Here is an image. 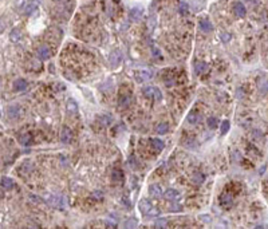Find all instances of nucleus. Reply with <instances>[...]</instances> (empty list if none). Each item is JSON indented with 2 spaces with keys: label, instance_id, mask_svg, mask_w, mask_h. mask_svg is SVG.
<instances>
[{
  "label": "nucleus",
  "instance_id": "obj_1",
  "mask_svg": "<svg viewBox=\"0 0 268 229\" xmlns=\"http://www.w3.org/2000/svg\"><path fill=\"white\" fill-rule=\"evenodd\" d=\"M144 94H145V97H150V98H156L157 101H160L161 98H162V94H161V91H160V88H157V87H153V86H148V87H145L144 90Z\"/></svg>",
  "mask_w": 268,
  "mask_h": 229
},
{
  "label": "nucleus",
  "instance_id": "obj_2",
  "mask_svg": "<svg viewBox=\"0 0 268 229\" xmlns=\"http://www.w3.org/2000/svg\"><path fill=\"white\" fill-rule=\"evenodd\" d=\"M133 102V98H131L130 94H121V97L118 99V103L121 107H129Z\"/></svg>",
  "mask_w": 268,
  "mask_h": 229
},
{
  "label": "nucleus",
  "instance_id": "obj_3",
  "mask_svg": "<svg viewBox=\"0 0 268 229\" xmlns=\"http://www.w3.org/2000/svg\"><path fill=\"white\" fill-rule=\"evenodd\" d=\"M60 139L63 143H70L72 139V133L68 127H63L60 131Z\"/></svg>",
  "mask_w": 268,
  "mask_h": 229
},
{
  "label": "nucleus",
  "instance_id": "obj_4",
  "mask_svg": "<svg viewBox=\"0 0 268 229\" xmlns=\"http://www.w3.org/2000/svg\"><path fill=\"white\" fill-rule=\"evenodd\" d=\"M233 11H235V15L239 16V17L245 16V7H244V4H241L240 2H237V3H235L233 4Z\"/></svg>",
  "mask_w": 268,
  "mask_h": 229
},
{
  "label": "nucleus",
  "instance_id": "obj_5",
  "mask_svg": "<svg viewBox=\"0 0 268 229\" xmlns=\"http://www.w3.org/2000/svg\"><path fill=\"white\" fill-rule=\"evenodd\" d=\"M111 180H113V182H117V184L122 182L123 181V172L119 170V169H114L113 173H111Z\"/></svg>",
  "mask_w": 268,
  "mask_h": 229
},
{
  "label": "nucleus",
  "instance_id": "obj_6",
  "mask_svg": "<svg viewBox=\"0 0 268 229\" xmlns=\"http://www.w3.org/2000/svg\"><path fill=\"white\" fill-rule=\"evenodd\" d=\"M135 76L139 82H144V80H149L152 78V74L149 71H145V70H141V71H135Z\"/></svg>",
  "mask_w": 268,
  "mask_h": 229
},
{
  "label": "nucleus",
  "instance_id": "obj_7",
  "mask_svg": "<svg viewBox=\"0 0 268 229\" xmlns=\"http://www.w3.org/2000/svg\"><path fill=\"white\" fill-rule=\"evenodd\" d=\"M164 196H165V198L166 200H176V198H178L180 197V193L177 190H174V189H166L164 192Z\"/></svg>",
  "mask_w": 268,
  "mask_h": 229
},
{
  "label": "nucleus",
  "instance_id": "obj_8",
  "mask_svg": "<svg viewBox=\"0 0 268 229\" xmlns=\"http://www.w3.org/2000/svg\"><path fill=\"white\" fill-rule=\"evenodd\" d=\"M200 28H201V31H204V32H209L213 29V25H212V23L208 19H203L200 21Z\"/></svg>",
  "mask_w": 268,
  "mask_h": 229
},
{
  "label": "nucleus",
  "instance_id": "obj_9",
  "mask_svg": "<svg viewBox=\"0 0 268 229\" xmlns=\"http://www.w3.org/2000/svg\"><path fill=\"white\" fill-rule=\"evenodd\" d=\"M38 55L40 59H49L50 56V50L47 46H40L38 49Z\"/></svg>",
  "mask_w": 268,
  "mask_h": 229
},
{
  "label": "nucleus",
  "instance_id": "obj_10",
  "mask_svg": "<svg viewBox=\"0 0 268 229\" xmlns=\"http://www.w3.org/2000/svg\"><path fill=\"white\" fill-rule=\"evenodd\" d=\"M121 52L119 51H115V52H113L111 55H110V63H111V66H118L119 62H121Z\"/></svg>",
  "mask_w": 268,
  "mask_h": 229
},
{
  "label": "nucleus",
  "instance_id": "obj_11",
  "mask_svg": "<svg viewBox=\"0 0 268 229\" xmlns=\"http://www.w3.org/2000/svg\"><path fill=\"white\" fill-rule=\"evenodd\" d=\"M152 209V204L148 201V200H142L141 204H139V210H141L142 213H145V215H148V212Z\"/></svg>",
  "mask_w": 268,
  "mask_h": 229
},
{
  "label": "nucleus",
  "instance_id": "obj_12",
  "mask_svg": "<svg viewBox=\"0 0 268 229\" xmlns=\"http://www.w3.org/2000/svg\"><path fill=\"white\" fill-rule=\"evenodd\" d=\"M149 193H150V196H153V197H160V196L162 194V190H161V188L158 185H150Z\"/></svg>",
  "mask_w": 268,
  "mask_h": 229
},
{
  "label": "nucleus",
  "instance_id": "obj_13",
  "mask_svg": "<svg viewBox=\"0 0 268 229\" xmlns=\"http://www.w3.org/2000/svg\"><path fill=\"white\" fill-rule=\"evenodd\" d=\"M220 202L224 205V206H228L232 204V196L228 194V193H223L221 197H220Z\"/></svg>",
  "mask_w": 268,
  "mask_h": 229
},
{
  "label": "nucleus",
  "instance_id": "obj_14",
  "mask_svg": "<svg viewBox=\"0 0 268 229\" xmlns=\"http://www.w3.org/2000/svg\"><path fill=\"white\" fill-rule=\"evenodd\" d=\"M204 180H205V177H204V174H203L201 172H196V173L193 174V177H192V181H193L194 184H197V185L203 184Z\"/></svg>",
  "mask_w": 268,
  "mask_h": 229
},
{
  "label": "nucleus",
  "instance_id": "obj_15",
  "mask_svg": "<svg viewBox=\"0 0 268 229\" xmlns=\"http://www.w3.org/2000/svg\"><path fill=\"white\" fill-rule=\"evenodd\" d=\"M152 146H153L157 151L164 150V142L161 141V139H158V138H153V139H152Z\"/></svg>",
  "mask_w": 268,
  "mask_h": 229
},
{
  "label": "nucleus",
  "instance_id": "obj_16",
  "mask_svg": "<svg viewBox=\"0 0 268 229\" xmlns=\"http://www.w3.org/2000/svg\"><path fill=\"white\" fill-rule=\"evenodd\" d=\"M142 15V10L141 8H133L130 11V19H134V20H137V19H139V16Z\"/></svg>",
  "mask_w": 268,
  "mask_h": 229
},
{
  "label": "nucleus",
  "instance_id": "obj_17",
  "mask_svg": "<svg viewBox=\"0 0 268 229\" xmlns=\"http://www.w3.org/2000/svg\"><path fill=\"white\" fill-rule=\"evenodd\" d=\"M27 87V82H25L24 79H17L15 82V90H24V88Z\"/></svg>",
  "mask_w": 268,
  "mask_h": 229
},
{
  "label": "nucleus",
  "instance_id": "obj_18",
  "mask_svg": "<svg viewBox=\"0 0 268 229\" xmlns=\"http://www.w3.org/2000/svg\"><path fill=\"white\" fill-rule=\"evenodd\" d=\"M178 11H180V14H182V15L188 14V11H189L188 3H185V2H181V3H180V6H178Z\"/></svg>",
  "mask_w": 268,
  "mask_h": 229
},
{
  "label": "nucleus",
  "instance_id": "obj_19",
  "mask_svg": "<svg viewBox=\"0 0 268 229\" xmlns=\"http://www.w3.org/2000/svg\"><path fill=\"white\" fill-rule=\"evenodd\" d=\"M208 68V66L205 63H197L196 66H194V72L196 74H201L203 71H205V70Z\"/></svg>",
  "mask_w": 268,
  "mask_h": 229
},
{
  "label": "nucleus",
  "instance_id": "obj_20",
  "mask_svg": "<svg viewBox=\"0 0 268 229\" xmlns=\"http://www.w3.org/2000/svg\"><path fill=\"white\" fill-rule=\"evenodd\" d=\"M2 185H3V188H6L7 190L12 189V188H14V181L10 180V178H4V180L2 181Z\"/></svg>",
  "mask_w": 268,
  "mask_h": 229
},
{
  "label": "nucleus",
  "instance_id": "obj_21",
  "mask_svg": "<svg viewBox=\"0 0 268 229\" xmlns=\"http://www.w3.org/2000/svg\"><path fill=\"white\" fill-rule=\"evenodd\" d=\"M157 131H158V134H166L169 131V126L166 123H160L158 127H157Z\"/></svg>",
  "mask_w": 268,
  "mask_h": 229
},
{
  "label": "nucleus",
  "instance_id": "obj_22",
  "mask_svg": "<svg viewBox=\"0 0 268 229\" xmlns=\"http://www.w3.org/2000/svg\"><path fill=\"white\" fill-rule=\"evenodd\" d=\"M32 141H31V135L30 134H25V135H21L20 137V143L21 145H30Z\"/></svg>",
  "mask_w": 268,
  "mask_h": 229
},
{
  "label": "nucleus",
  "instance_id": "obj_23",
  "mask_svg": "<svg viewBox=\"0 0 268 229\" xmlns=\"http://www.w3.org/2000/svg\"><path fill=\"white\" fill-rule=\"evenodd\" d=\"M67 110L68 111H71V113H76L78 111V106H76V103L74 101H70L67 103Z\"/></svg>",
  "mask_w": 268,
  "mask_h": 229
},
{
  "label": "nucleus",
  "instance_id": "obj_24",
  "mask_svg": "<svg viewBox=\"0 0 268 229\" xmlns=\"http://www.w3.org/2000/svg\"><path fill=\"white\" fill-rule=\"evenodd\" d=\"M208 126L211 127V129H216V127H217V119H216L215 117L208 118Z\"/></svg>",
  "mask_w": 268,
  "mask_h": 229
},
{
  "label": "nucleus",
  "instance_id": "obj_25",
  "mask_svg": "<svg viewBox=\"0 0 268 229\" xmlns=\"http://www.w3.org/2000/svg\"><path fill=\"white\" fill-rule=\"evenodd\" d=\"M197 119H199V115H197L196 113H193V111L188 115V122H189V123H196Z\"/></svg>",
  "mask_w": 268,
  "mask_h": 229
},
{
  "label": "nucleus",
  "instance_id": "obj_26",
  "mask_svg": "<svg viewBox=\"0 0 268 229\" xmlns=\"http://www.w3.org/2000/svg\"><path fill=\"white\" fill-rule=\"evenodd\" d=\"M125 227H126V228H135V227H137V220H135V219L127 220L126 223H125Z\"/></svg>",
  "mask_w": 268,
  "mask_h": 229
},
{
  "label": "nucleus",
  "instance_id": "obj_27",
  "mask_svg": "<svg viewBox=\"0 0 268 229\" xmlns=\"http://www.w3.org/2000/svg\"><path fill=\"white\" fill-rule=\"evenodd\" d=\"M220 39H221L224 43H228L231 40V35L228 32H221V34H220Z\"/></svg>",
  "mask_w": 268,
  "mask_h": 229
},
{
  "label": "nucleus",
  "instance_id": "obj_28",
  "mask_svg": "<svg viewBox=\"0 0 268 229\" xmlns=\"http://www.w3.org/2000/svg\"><path fill=\"white\" fill-rule=\"evenodd\" d=\"M166 224H168L166 220H157L156 223H154V227L156 228H165L166 227Z\"/></svg>",
  "mask_w": 268,
  "mask_h": 229
},
{
  "label": "nucleus",
  "instance_id": "obj_29",
  "mask_svg": "<svg viewBox=\"0 0 268 229\" xmlns=\"http://www.w3.org/2000/svg\"><path fill=\"white\" fill-rule=\"evenodd\" d=\"M228 129H229V122L228 121H224L223 123H221V133H223V134H225V133L228 131Z\"/></svg>",
  "mask_w": 268,
  "mask_h": 229
},
{
  "label": "nucleus",
  "instance_id": "obj_30",
  "mask_svg": "<svg viewBox=\"0 0 268 229\" xmlns=\"http://www.w3.org/2000/svg\"><path fill=\"white\" fill-rule=\"evenodd\" d=\"M170 210H172V212H181V210H182V208H181V206H180V205H172Z\"/></svg>",
  "mask_w": 268,
  "mask_h": 229
},
{
  "label": "nucleus",
  "instance_id": "obj_31",
  "mask_svg": "<svg viewBox=\"0 0 268 229\" xmlns=\"http://www.w3.org/2000/svg\"><path fill=\"white\" fill-rule=\"evenodd\" d=\"M17 32H19L17 29H14V31H12V35H11V39H12V40H16L17 38H19V34H17Z\"/></svg>",
  "mask_w": 268,
  "mask_h": 229
},
{
  "label": "nucleus",
  "instance_id": "obj_32",
  "mask_svg": "<svg viewBox=\"0 0 268 229\" xmlns=\"http://www.w3.org/2000/svg\"><path fill=\"white\" fill-rule=\"evenodd\" d=\"M148 215H149V216H158L160 212H158L157 209H156V210H154V209H150L149 212H148Z\"/></svg>",
  "mask_w": 268,
  "mask_h": 229
},
{
  "label": "nucleus",
  "instance_id": "obj_33",
  "mask_svg": "<svg viewBox=\"0 0 268 229\" xmlns=\"http://www.w3.org/2000/svg\"><path fill=\"white\" fill-rule=\"evenodd\" d=\"M93 196L95 198H103V193H102V192H94Z\"/></svg>",
  "mask_w": 268,
  "mask_h": 229
},
{
  "label": "nucleus",
  "instance_id": "obj_34",
  "mask_svg": "<svg viewBox=\"0 0 268 229\" xmlns=\"http://www.w3.org/2000/svg\"><path fill=\"white\" fill-rule=\"evenodd\" d=\"M56 2H59V0H56Z\"/></svg>",
  "mask_w": 268,
  "mask_h": 229
}]
</instances>
